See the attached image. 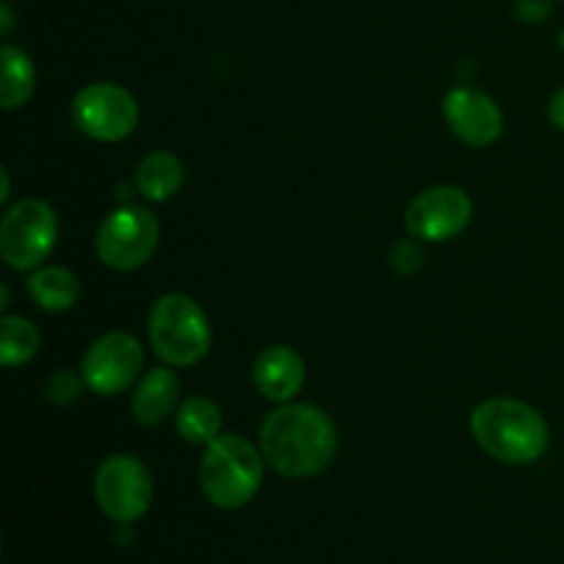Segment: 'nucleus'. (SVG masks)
<instances>
[{
	"label": "nucleus",
	"instance_id": "obj_21",
	"mask_svg": "<svg viewBox=\"0 0 564 564\" xmlns=\"http://www.w3.org/2000/svg\"><path fill=\"white\" fill-rule=\"evenodd\" d=\"M554 11V0H518L516 14L523 22H543Z\"/></svg>",
	"mask_w": 564,
	"mask_h": 564
},
{
	"label": "nucleus",
	"instance_id": "obj_7",
	"mask_svg": "<svg viewBox=\"0 0 564 564\" xmlns=\"http://www.w3.org/2000/svg\"><path fill=\"white\" fill-rule=\"evenodd\" d=\"M94 499L102 516L119 527H132L149 512L154 479L135 455H110L94 474Z\"/></svg>",
	"mask_w": 564,
	"mask_h": 564
},
{
	"label": "nucleus",
	"instance_id": "obj_5",
	"mask_svg": "<svg viewBox=\"0 0 564 564\" xmlns=\"http://www.w3.org/2000/svg\"><path fill=\"white\" fill-rule=\"evenodd\" d=\"M58 242V215L44 198H22L0 220V257L17 273L42 268Z\"/></svg>",
	"mask_w": 564,
	"mask_h": 564
},
{
	"label": "nucleus",
	"instance_id": "obj_20",
	"mask_svg": "<svg viewBox=\"0 0 564 564\" xmlns=\"http://www.w3.org/2000/svg\"><path fill=\"white\" fill-rule=\"evenodd\" d=\"M424 264V251L419 240H402L391 248V268L402 275H413Z\"/></svg>",
	"mask_w": 564,
	"mask_h": 564
},
{
	"label": "nucleus",
	"instance_id": "obj_10",
	"mask_svg": "<svg viewBox=\"0 0 564 564\" xmlns=\"http://www.w3.org/2000/svg\"><path fill=\"white\" fill-rule=\"evenodd\" d=\"M471 218L474 202L463 187L435 185L408 204L405 229L419 242H446L463 235Z\"/></svg>",
	"mask_w": 564,
	"mask_h": 564
},
{
	"label": "nucleus",
	"instance_id": "obj_17",
	"mask_svg": "<svg viewBox=\"0 0 564 564\" xmlns=\"http://www.w3.org/2000/svg\"><path fill=\"white\" fill-rule=\"evenodd\" d=\"M176 433L187 441V444L207 446L213 444L224 427V416L220 408L215 405L209 397H187L180 408H176Z\"/></svg>",
	"mask_w": 564,
	"mask_h": 564
},
{
	"label": "nucleus",
	"instance_id": "obj_14",
	"mask_svg": "<svg viewBox=\"0 0 564 564\" xmlns=\"http://www.w3.org/2000/svg\"><path fill=\"white\" fill-rule=\"evenodd\" d=\"M182 185H185V165H182V160L176 154L158 149V152H149L138 163L135 191L147 202H169V198H174L182 191Z\"/></svg>",
	"mask_w": 564,
	"mask_h": 564
},
{
	"label": "nucleus",
	"instance_id": "obj_18",
	"mask_svg": "<svg viewBox=\"0 0 564 564\" xmlns=\"http://www.w3.org/2000/svg\"><path fill=\"white\" fill-rule=\"evenodd\" d=\"M39 352V328L25 317L3 314L0 317V364L6 369L22 367Z\"/></svg>",
	"mask_w": 564,
	"mask_h": 564
},
{
	"label": "nucleus",
	"instance_id": "obj_23",
	"mask_svg": "<svg viewBox=\"0 0 564 564\" xmlns=\"http://www.w3.org/2000/svg\"><path fill=\"white\" fill-rule=\"evenodd\" d=\"M0 176H3V191H0V204L9 202L11 196V176H9V169H0Z\"/></svg>",
	"mask_w": 564,
	"mask_h": 564
},
{
	"label": "nucleus",
	"instance_id": "obj_19",
	"mask_svg": "<svg viewBox=\"0 0 564 564\" xmlns=\"http://www.w3.org/2000/svg\"><path fill=\"white\" fill-rule=\"evenodd\" d=\"M86 389V380H83L80 372H72V369H55L47 378V386H44V394L50 397V402L55 405H72L77 402V397Z\"/></svg>",
	"mask_w": 564,
	"mask_h": 564
},
{
	"label": "nucleus",
	"instance_id": "obj_2",
	"mask_svg": "<svg viewBox=\"0 0 564 564\" xmlns=\"http://www.w3.org/2000/svg\"><path fill=\"white\" fill-rule=\"evenodd\" d=\"M471 435L485 455L507 466H529L545 455L551 430L534 405L510 397H494L474 408Z\"/></svg>",
	"mask_w": 564,
	"mask_h": 564
},
{
	"label": "nucleus",
	"instance_id": "obj_26",
	"mask_svg": "<svg viewBox=\"0 0 564 564\" xmlns=\"http://www.w3.org/2000/svg\"><path fill=\"white\" fill-rule=\"evenodd\" d=\"M560 47H562V50H564V31H562V33H560Z\"/></svg>",
	"mask_w": 564,
	"mask_h": 564
},
{
	"label": "nucleus",
	"instance_id": "obj_16",
	"mask_svg": "<svg viewBox=\"0 0 564 564\" xmlns=\"http://www.w3.org/2000/svg\"><path fill=\"white\" fill-rule=\"evenodd\" d=\"M36 91V66L25 50L14 44L0 47V105L3 110H17Z\"/></svg>",
	"mask_w": 564,
	"mask_h": 564
},
{
	"label": "nucleus",
	"instance_id": "obj_12",
	"mask_svg": "<svg viewBox=\"0 0 564 564\" xmlns=\"http://www.w3.org/2000/svg\"><path fill=\"white\" fill-rule=\"evenodd\" d=\"M253 383L264 400L284 405L301 394L306 383V364L301 352L290 345H273L264 352H259L253 364Z\"/></svg>",
	"mask_w": 564,
	"mask_h": 564
},
{
	"label": "nucleus",
	"instance_id": "obj_8",
	"mask_svg": "<svg viewBox=\"0 0 564 564\" xmlns=\"http://www.w3.org/2000/svg\"><path fill=\"white\" fill-rule=\"evenodd\" d=\"M72 119L77 130L91 141L119 143L135 132L138 99L119 83H91L75 94Z\"/></svg>",
	"mask_w": 564,
	"mask_h": 564
},
{
	"label": "nucleus",
	"instance_id": "obj_3",
	"mask_svg": "<svg viewBox=\"0 0 564 564\" xmlns=\"http://www.w3.org/2000/svg\"><path fill=\"white\" fill-rule=\"evenodd\" d=\"M198 482L218 510H242L257 499L264 482V455L242 435H218L204 446Z\"/></svg>",
	"mask_w": 564,
	"mask_h": 564
},
{
	"label": "nucleus",
	"instance_id": "obj_25",
	"mask_svg": "<svg viewBox=\"0 0 564 564\" xmlns=\"http://www.w3.org/2000/svg\"><path fill=\"white\" fill-rule=\"evenodd\" d=\"M9 306V286H0V308H6Z\"/></svg>",
	"mask_w": 564,
	"mask_h": 564
},
{
	"label": "nucleus",
	"instance_id": "obj_15",
	"mask_svg": "<svg viewBox=\"0 0 564 564\" xmlns=\"http://www.w3.org/2000/svg\"><path fill=\"white\" fill-rule=\"evenodd\" d=\"M28 295L42 312H69L80 297V281L72 270L61 268V264H44V268L33 270L31 279H28Z\"/></svg>",
	"mask_w": 564,
	"mask_h": 564
},
{
	"label": "nucleus",
	"instance_id": "obj_1",
	"mask_svg": "<svg viewBox=\"0 0 564 564\" xmlns=\"http://www.w3.org/2000/svg\"><path fill=\"white\" fill-rule=\"evenodd\" d=\"M259 449L279 477L308 479L334 463L339 435L323 408L312 402H284L264 416Z\"/></svg>",
	"mask_w": 564,
	"mask_h": 564
},
{
	"label": "nucleus",
	"instance_id": "obj_22",
	"mask_svg": "<svg viewBox=\"0 0 564 564\" xmlns=\"http://www.w3.org/2000/svg\"><path fill=\"white\" fill-rule=\"evenodd\" d=\"M549 119L556 130L564 132V86L556 88V94L551 97L549 102Z\"/></svg>",
	"mask_w": 564,
	"mask_h": 564
},
{
	"label": "nucleus",
	"instance_id": "obj_9",
	"mask_svg": "<svg viewBox=\"0 0 564 564\" xmlns=\"http://www.w3.org/2000/svg\"><path fill=\"white\" fill-rule=\"evenodd\" d=\"M143 369V347L127 330L99 336L80 361L86 389L99 397H116L130 389Z\"/></svg>",
	"mask_w": 564,
	"mask_h": 564
},
{
	"label": "nucleus",
	"instance_id": "obj_13",
	"mask_svg": "<svg viewBox=\"0 0 564 564\" xmlns=\"http://www.w3.org/2000/svg\"><path fill=\"white\" fill-rule=\"evenodd\" d=\"M176 402H180V378H176L174 367L163 364V367L149 369L138 380L135 391H132L130 411L138 424L154 427V424H163L176 411Z\"/></svg>",
	"mask_w": 564,
	"mask_h": 564
},
{
	"label": "nucleus",
	"instance_id": "obj_11",
	"mask_svg": "<svg viewBox=\"0 0 564 564\" xmlns=\"http://www.w3.org/2000/svg\"><path fill=\"white\" fill-rule=\"evenodd\" d=\"M444 119L468 147H494L505 132V116L490 94L474 86H457L444 97Z\"/></svg>",
	"mask_w": 564,
	"mask_h": 564
},
{
	"label": "nucleus",
	"instance_id": "obj_24",
	"mask_svg": "<svg viewBox=\"0 0 564 564\" xmlns=\"http://www.w3.org/2000/svg\"><path fill=\"white\" fill-rule=\"evenodd\" d=\"M0 14H3V25H0V31H3L6 36H9V33H11V6L9 3L0 6Z\"/></svg>",
	"mask_w": 564,
	"mask_h": 564
},
{
	"label": "nucleus",
	"instance_id": "obj_4",
	"mask_svg": "<svg viewBox=\"0 0 564 564\" xmlns=\"http://www.w3.org/2000/svg\"><path fill=\"white\" fill-rule=\"evenodd\" d=\"M149 341L163 364L185 369L207 358L213 347V325L204 308L182 292H169L149 312Z\"/></svg>",
	"mask_w": 564,
	"mask_h": 564
},
{
	"label": "nucleus",
	"instance_id": "obj_6",
	"mask_svg": "<svg viewBox=\"0 0 564 564\" xmlns=\"http://www.w3.org/2000/svg\"><path fill=\"white\" fill-rule=\"evenodd\" d=\"M160 242V224L141 204H121L108 213L94 237V251L105 268L130 273L154 257Z\"/></svg>",
	"mask_w": 564,
	"mask_h": 564
}]
</instances>
